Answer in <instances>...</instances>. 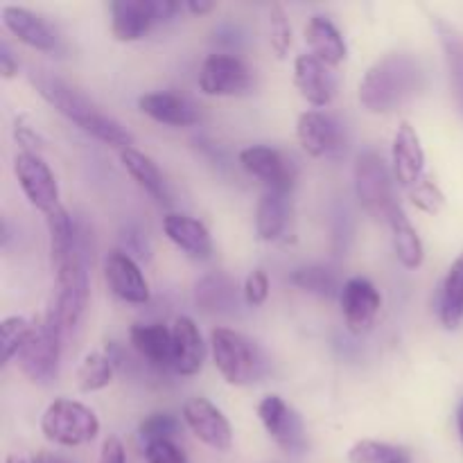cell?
<instances>
[{"label":"cell","instance_id":"cell-12","mask_svg":"<svg viewBox=\"0 0 463 463\" xmlns=\"http://www.w3.org/2000/svg\"><path fill=\"white\" fill-rule=\"evenodd\" d=\"M258 416L265 425L267 434L283 448L285 452L301 455L307 448L306 430L303 420L298 419L297 411L288 405L280 396H265L258 405Z\"/></svg>","mask_w":463,"mask_h":463},{"label":"cell","instance_id":"cell-16","mask_svg":"<svg viewBox=\"0 0 463 463\" xmlns=\"http://www.w3.org/2000/svg\"><path fill=\"white\" fill-rule=\"evenodd\" d=\"M0 14H3L5 27L21 43L41 50V52H57L59 50L57 32L43 16H39V14L27 7H18V5H5Z\"/></svg>","mask_w":463,"mask_h":463},{"label":"cell","instance_id":"cell-37","mask_svg":"<svg viewBox=\"0 0 463 463\" xmlns=\"http://www.w3.org/2000/svg\"><path fill=\"white\" fill-rule=\"evenodd\" d=\"M410 197L416 208H420L423 213H430V215H437L446 206V194L439 188L437 181H432L430 176H423L414 188H410Z\"/></svg>","mask_w":463,"mask_h":463},{"label":"cell","instance_id":"cell-27","mask_svg":"<svg viewBox=\"0 0 463 463\" xmlns=\"http://www.w3.org/2000/svg\"><path fill=\"white\" fill-rule=\"evenodd\" d=\"M120 161L122 167L131 175V179H134L149 197L156 199L158 203H170L165 179H163L158 165L147 156V154L138 152L136 147H127L120 149Z\"/></svg>","mask_w":463,"mask_h":463},{"label":"cell","instance_id":"cell-18","mask_svg":"<svg viewBox=\"0 0 463 463\" xmlns=\"http://www.w3.org/2000/svg\"><path fill=\"white\" fill-rule=\"evenodd\" d=\"M294 84L312 107H326L333 102L337 89L333 72L315 54H298L294 61Z\"/></svg>","mask_w":463,"mask_h":463},{"label":"cell","instance_id":"cell-25","mask_svg":"<svg viewBox=\"0 0 463 463\" xmlns=\"http://www.w3.org/2000/svg\"><path fill=\"white\" fill-rule=\"evenodd\" d=\"M289 224L288 194L265 190L256 206V233L265 242H276L285 235Z\"/></svg>","mask_w":463,"mask_h":463},{"label":"cell","instance_id":"cell-23","mask_svg":"<svg viewBox=\"0 0 463 463\" xmlns=\"http://www.w3.org/2000/svg\"><path fill=\"white\" fill-rule=\"evenodd\" d=\"M129 342L143 360L156 369H172V330L165 324H136Z\"/></svg>","mask_w":463,"mask_h":463},{"label":"cell","instance_id":"cell-17","mask_svg":"<svg viewBox=\"0 0 463 463\" xmlns=\"http://www.w3.org/2000/svg\"><path fill=\"white\" fill-rule=\"evenodd\" d=\"M392 163L396 181L405 185L407 190L414 188L423 179L425 152L419 134H416V129L410 122H401V127L396 129L392 145Z\"/></svg>","mask_w":463,"mask_h":463},{"label":"cell","instance_id":"cell-35","mask_svg":"<svg viewBox=\"0 0 463 463\" xmlns=\"http://www.w3.org/2000/svg\"><path fill=\"white\" fill-rule=\"evenodd\" d=\"M34 321H27L25 317H5L0 321V346H3V364L12 362L23 351V346L30 339Z\"/></svg>","mask_w":463,"mask_h":463},{"label":"cell","instance_id":"cell-13","mask_svg":"<svg viewBox=\"0 0 463 463\" xmlns=\"http://www.w3.org/2000/svg\"><path fill=\"white\" fill-rule=\"evenodd\" d=\"M184 420L190 432L217 452H229L233 446V430L226 416L208 398H190L184 405Z\"/></svg>","mask_w":463,"mask_h":463},{"label":"cell","instance_id":"cell-46","mask_svg":"<svg viewBox=\"0 0 463 463\" xmlns=\"http://www.w3.org/2000/svg\"><path fill=\"white\" fill-rule=\"evenodd\" d=\"M5 463H27L25 461V457H21V455H7V459H5Z\"/></svg>","mask_w":463,"mask_h":463},{"label":"cell","instance_id":"cell-14","mask_svg":"<svg viewBox=\"0 0 463 463\" xmlns=\"http://www.w3.org/2000/svg\"><path fill=\"white\" fill-rule=\"evenodd\" d=\"M342 301V315L346 321V328L353 335H364L373 328L375 317L380 312V292L371 280L355 276V279L346 280L339 294Z\"/></svg>","mask_w":463,"mask_h":463},{"label":"cell","instance_id":"cell-22","mask_svg":"<svg viewBox=\"0 0 463 463\" xmlns=\"http://www.w3.org/2000/svg\"><path fill=\"white\" fill-rule=\"evenodd\" d=\"M163 231L184 253L197 260H206L213 253V240L206 226L184 213H167L163 217Z\"/></svg>","mask_w":463,"mask_h":463},{"label":"cell","instance_id":"cell-21","mask_svg":"<svg viewBox=\"0 0 463 463\" xmlns=\"http://www.w3.org/2000/svg\"><path fill=\"white\" fill-rule=\"evenodd\" d=\"M297 136L310 156H328L339 147V125L321 111H306L297 120Z\"/></svg>","mask_w":463,"mask_h":463},{"label":"cell","instance_id":"cell-24","mask_svg":"<svg viewBox=\"0 0 463 463\" xmlns=\"http://www.w3.org/2000/svg\"><path fill=\"white\" fill-rule=\"evenodd\" d=\"M306 41L312 54L326 66H337L346 59V41L330 18L315 14L306 25Z\"/></svg>","mask_w":463,"mask_h":463},{"label":"cell","instance_id":"cell-44","mask_svg":"<svg viewBox=\"0 0 463 463\" xmlns=\"http://www.w3.org/2000/svg\"><path fill=\"white\" fill-rule=\"evenodd\" d=\"M185 7H188L193 14H208L213 7H215V3H213V0H188Z\"/></svg>","mask_w":463,"mask_h":463},{"label":"cell","instance_id":"cell-3","mask_svg":"<svg viewBox=\"0 0 463 463\" xmlns=\"http://www.w3.org/2000/svg\"><path fill=\"white\" fill-rule=\"evenodd\" d=\"M211 348L217 371L229 384L247 387L265 375V355L247 335L231 328H215L211 333Z\"/></svg>","mask_w":463,"mask_h":463},{"label":"cell","instance_id":"cell-15","mask_svg":"<svg viewBox=\"0 0 463 463\" xmlns=\"http://www.w3.org/2000/svg\"><path fill=\"white\" fill-rule=\"evenodd\" d=\"M104 279L109 289L122 301L134 306H145L149 301V285L138 262L122 249H111L104 256Z\"/></svg>","mask_w":463,"mask_h":463},{"label":"cell","instance_id":"cell-41","mask_svg":"<svg viewBox=\"0 0 463 463\" xmlns=\"http://www.w3.org/2000/svg\"><path fill=\"white\" fill-rule=\"evenodd\" d=\"M125 446L118 437H107L102 443V450H99V463H125Z\"/></svg>","mask_w":463,"mask_h":463},{"label":"cell","instance_id":"cell-47","mask_svg":"<svg viewBox=\"0 0 463 463\" xmlns=\"http://www.w3.org/2000/svg\"><path fill=\"white\" fill-rule=\"evenodd\" d=\"M32 463H57V461L50 459V457H45V455H39V457H34V459H32Z\"/></svg>","mask_w":463,"mask_h":463},{"label":"cell","instance_id":"cell-42","mask_svg":"<svg viewBox=\"0 0 463 463\" xmlns=\"http://www.w3.org/2000/svg\"><path fill=\"white\" fill-rule=\"evenodd\" d=\"M14 134H16L18 143H21L23 147H25V149H23V152H34V149L41 145L39 136H36L34 131H32L30 127L25 125V120H23V118H18V120H16V127H14Z\"/></svg>","mask_w":463,"mask_h":463},{"label":"cell","instance_id":"cell-29","mask_svg":"<svg viewBox=\"0 0 463 463\" xmlns=\"http://www.w3.org/2000/svg\"><path fill=\"white\" fill-rule=\"evenodd\" d=\"M389 226H392L393 251H396L398 260H401L407 269H416V267L423 265V242H420L419 238V231L414 229V224H411L410 217L405 215V211H402L401 206H396V211L389 217Z\"/></svg>","mask_w":463,"mask_h":463},{"label":"cell","instance_id":"cell-30","mask_svg":"<svg viewBox=\"0 0 463 463\" xmlns=\"http://www.w3.org/2000/svg\"><path fill=\"white\" fill-rule=\"evenodd\" d=\"M439 319L446 328H457L463 321V251L443 279L439 294Z\"/></svg>","mask_w":463,"mask_h":463},{"label":"cell","instance_id":"cell-19","mask_svg":"<svg viewBox=\"0 0 463 463\" xmlns=\"http://www.w3.org/2000/svg\"><path fill=\"white\" fill-rule=\"evenodd\" d=\"M206 360L202 333L190 317H179L172 326V369L179 375H194Z\"/></svg>","mask_w":463,"mask_h":463},{"label":"cell","instance_id":"cell-43","mask_svg":"<svg viewBox=\"0 0 463 463\" xmlns=\"http://www.w3.org/2000/svg\"><path fill=\"white\" fill-rule=\"evenodd\" d=\"M18 72V61L14 59L12 50H9L7 41H0V75L3 77H14Z\"/></svg>","mask_w":463,"mask_h":463},{"label":"cell","instance_id":"cell-11","mask_svg":"<svg viewBox=\"0 0 463 463\" xmlns=\"http://www.w3.org/2000/svg\"><path fill=\"white\" fill-rule=\"evenodd\" d=\"M253 75L233 54H208L199 71V89L206 95H242L251 89Z\"/></svg>","mask_w":463,"mask_h":463},{"label":"cell","instance_id":"cell-9","mask_svg":"<svg viewBox=\"0 0 463 463\" xmlns=\"http://www.w3.org/2000/svg\"><path fill=\"white\" fill-rule=\"evenodd\" d=\"M240 165L256 176L267 190H276V193L289 194L297 185L298 167L288 154L280 149L267 147V145H251L240 152Z\"/></svg>","mask_w":463,"mask_h":463},{"label":"cell","instance_id":"cell-6","mask_svg":"<svg viewBox=\"0 0 463 463\" xmlns=\"http://www.w3.org/2000/svg\"><path fill=\"white\" fill-rule=\"evenodd\" d=\"M41 432L59 446L75 448L93 441L99 434V420L86 405L68 398L50 402L41 416Z\"/></svg>","mask_w":463,"mask_h":463},{"label":"cell","instance_id":"cell-40","mask_svg":"<svg viewBox=\"0 0 463 463\" xmlns=\"http://www.w3.org/2000/svg\"><path fill=\"white\" fill-rule=\"evenodd\" d=\"M242 294H244V301H247L251 307L262 306V303L267 301V297H269V279H267L265 271L253 269L251 274L247 276V280H244Z\"/></svg>","mask_w":463,"mask_h":463},{"label":"cell","instance_id":"cell-1","mask_svg":"<svg viewBox=\"0 0 463 463\" xmlns=\"http://www.w3.org/2000/svg\"><path fill=\"white\" fill-rule=\"evenodd\" d=\"M425 71L410 52L375 59L360 81V102L371 113H389L423 90Z\"/></svg>","mask_w":463,"mask_h":463},{"label":"cell","instance_id":"cell-28","mask_svg":"<svg viewBox=\"0 0 463 463\" xmlns=\"http://www.w3.org/2000/svg\"><path fill=\"white\" fill-rule=\"evenodd\" d=\"M45 224H48L50 235V258H52V267L57 269L75 249L81 247L80 233H77L75 222H72V217L68 215L61 203L50 213H45Z\"/></svg>","mask_w":463,"mask_h":463},{"label":"cell","instance_id":"cell-4","mask_svg":"<svg viewBox=\"0 0 463 463\" xmlns=\"http://www.w3.org/2000/svg\"><path fill=\"white\" fill-rule=\"evenodd\" d=\"M63 328L57 324L50 312L34 321L30 339L18 353V366L23 375L34 384H50L59 375V360H61Z\"/></svg>","mask_w":463,"mask_h":463},{"label":"cell","instance_id":"cell-7","mask_svg":"<svg viewBox=\"0 0 463 463\" xmlns=\"http://www.w3.org/2000/svg\"><path fill=\"white\" fill-rule=\"evenodd\" d=\"M184 3L176 0H113L111 32L118 41H138L156 23H165L176 16Z\"/></svg>","mask_w":463,"mask_h":463},{"label":"cell","instance_id":"cell-10","mask_svg":"<svg viewBox=\"0 0 463 463\" xmlns=\"http://www.w3.org/2000/svg\"><path fill=\"white\" fill-rule=\"evenodd\" d=\"M14 175L30 203L39 211L50 213L59 206V185L48 163L39 152H21L14 158Z\"/></svg>","mask_w":463,"mask_h":463},{"label":"cell","instance_id":"cell-8","mask_svg":"<svg viewBox=\"0 0 463 463\" xmlns=\"http://www.w3.org/2000/svg\"><path fill=\"white\" fill-rule=\"evenodd\" d=\"M355 193L360 206L375 220H387L396 211L392 175L378 152H362L355 161Z\"/></svg>","mask_w":463,"mask_h":463},{"label":"cell","instance_id":"cell-2","mask_svg":"<svg viewBox=\"0 0 463 463\" xmlns=\"http://www.w3.org/2000/svg\"><path fill=\"white\" fill-rule=\"evenodd\" d=\"M32 84L36 86L41 95H43L45 102L52 104L61 116H66L68 120L75 122L80 129H84L86 134L95 136L102 143L113 145V147L127 149L134 145V134L127 129L122 122H118L116 118H111L109 113L99 111L98 104L90 102L81 90H77L75 86H71L68 81L59 80V77L50 75L45 71H36L32 75Z\"/></svg>","mask_w":463,"mask_h":463},{"label":"cell","instance_id":"cell-45","mask_svg":"<svg viewBox=\"0 0 463 463\" xmlns=\"http://www.w3.org/2000/svg\"><path fill=\"white\" fill-rule=\"evenodd\" d=\"M457 428H459V439L463 443V398H461L459 407H457Z\"/></svg>","mask_w":463,"mask_h":463},{"label":"cell","instance_id":"cell-36","mask_svg":"<svg viewBox=\"0 0 463 463\" xmlns=\"http://www.w3.org/2000/svg\"><path fill=\"white\" fill-rule=\"evenodd\" d=\"M181 423L176 416L165 414V411H158V414H149L143 423L138 425V432L143 437L145 443L152 441H175V437L179 434Z\"/></svg>","mask_w":463,"mask_h":463},{"label":"cell","instance_id":"cell-39","mask_svg":"<svg viewBox=\"0 0 463 463\" xmlns=\"http://www.w3.org/2000/svg\"><path fill=\"white\" fill-rule=\"evenodd\" d=\"M145 459L147 463H190L185 452L175 441L145 443Z\"/></svg>","mask_w":463,"mask_h":463},{"label":"cell","instance_id":"cell-5","mask_svg":"<svg viewBox=\"0 0 463 463\" xmlns=\"http://www.w3.org/2000/svg\"><path fill=\"white\" fill-rule=\"evenodd\" d=\"M54 271H57V283L48 312L57 319L63 333H68L80 324L89 303V271H86L81 247L75 249Z\"/></svg>","mask_w":463,"mask_h":463},{"label":"cell","instance_id":"cell-38","mask_svg":"<svg viewBox=\"0 0 463 463\" xmlns=\"http://www.w3.org/2000/svg\"><path fill=\"white\" fill-rule=\"evenodd\" d=\"M269 27H271V48H274V52L283 59L285 54H288L289 45H292V27H289V18L280 3H271Z\"/></svg>","mask_w":463,"mask_h":463},{"label":"cell","instance_id":"cell-26","mask_svg":"<svg viewBox=\"0 0 463 463\" xmlns=\"http://www.w3.org/2000/svg\"><path fill=\"white\" fill-rule=\"evenodd\" d=\"M194 303L203 312H233L238 307V285L220 271L203 276L194 288Z\"/></svg>","mask_w":463,"mask_h":463},{"label":"cell","instance_id":"cell-33","mask_svg":"<svg viewBox=\"0 0 463 463\" xmlns=\"http://www.w3.org/2000/svg\"><path fill=\"white\" fill-rule=\"evenodd\" d=\"M351 463H411L410 452L401 446L383 441H357L348 450Z\"/></svg>","mask_w":463,"mask_h":463},{"label":"cell","instance_id":"cell-34","mask_svg":"<svg viewBox=\"0 0 463 463\" xmlns=\"http://www.w3.org/2000/svg\"><path fill=\"white\" fill-rule=\"evenodd\" d=\"M439 32H441V43L443 52H446L448 71H450V80L455 84L459 107L463 109V34H459L448 23H439Z\"/></svg>","mask_w":463,"mask_h":463},{"label":"cell","instance_id":"cell-31","mask_svg":"<svg viewBox=\"0 0 463 463\" xmlns=\"http://www.w3.org/2000/svg\"><path fill=\"white\" fill-rule=\"evenodd\" d=\"M113 364L116 362L107 353H89L77 366V387L84 393L109 387L113 380Z\"/></svg>","mask_w":463,"mask_h":463},{"label":"cell","instance_id":"cell-32","mask_svg":"<svg viewBox=\"0 0 463 463\" xmlns=\"http://www.w3.org/2000/svg\"><path fill=\"white\" fill-rule=\"evenodd\" d=\"M289 283L297 285L298 289H306V292L317 294V297L324 298H333L337 297V294H342V288H339L333 271L319 265H307L294 269L292 274H289Z\"/></svg>","mask_w":463,"mask_h":463},{"label":"cell","instance_id":"cell-20","mask_svg":"<svg viewBox=\"0 0 463 463\" xmlns=\"http://www.w3.org/2000/svg\"><path fill=\"white\" fill-rule=\"evenodd\" d=\"M138 107L145 116L161 125L170 127H188L199 122V111L188 98L170 90H156V93H145L138 99Z\"/></svg>","mask_w":463,"mask_h":463}]
</instances>
